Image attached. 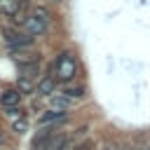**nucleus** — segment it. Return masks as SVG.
I'll list each match as a JSON object with an SVG mask.
<instances>
[{
  "mask_svg": "<svg viewBox=\"0 0 150 150\" xmlns=\"http://www.w3.org/2000/svg\"><path fill=\"white\" fill-rule=\"evenodd\" d=\"M52 73H54L56 82H70V80H75V75H77V59L70 52H61L54 59Z\"/></svg>",
  "mask_w": 150,
  "mask_h": 150,
  "instance_id": "1",
  "label": "nucleus"
},
{
  "mask_svg": "<svg viewBox=\"0 0 150 150\" xmlns=\"http://www.w3.org/2000/svg\"><path fill=\"white\" fill-rule=\"evenodd\" d=\"M2 38H5V45H7L12 52L28 49V47L33 45V35H28L23 28H14V26H5V28H2Z\"/></svg>",
  "mask_w": 150,
  "mask_h": 150,
  "instance_id": "2",
  "label": "nucleus"
},
{
  "mask_svg": "<svg viewBox=\"0 0 150 150\" xmlns=\"http://www.w3.org/2000/svg\"><path fill=\"white\" fill-rule=\"evenodd\" d=\"M26 9H28V2H26V0H0V14H2L5 19L16 21V23L28 16Z\"/></svg>",
  "mask_w": 150,
  "mask_h": 150,
  "instance_id": "3",
  "label": "nucleus"
},
{
  "mask_svg": "<svg viewBox=\"0 0 150 150\" xmlns=\"http://www.w3.org/2000/svg\"><path fill=\"white\" fill-rule=\"evenodd\" d=\"M21 28L28 33V35H33V38H40V35H45L47 33V28H49V23L45 21V19H40V16H35L33 12L21 21Z\"/></svg>",
  "mask_w": 150,
  "mask_h": 150,
  "instance_id": "4",
  "label": "nucleus"
},
{
  "mask_svg": "<svg viewBox=\"0 0 150 150\" xmlns=\"http://www.w3.org/2000/svg\"><path fill=\"white\" fill-rule=\"evenodd\" d=\"M54 87H56V77H54V75H45V77L35 84V94H40V96H52V94H54Z\"/></svg>",
  "mask_w": 150,
  "mask_h": 150,
  "instance_id": "5",
  "label": "nucleus"
},
{
  "mask_svg": "<svg viewBox=\"0 0 150 150\" xmlns=\"http://www.w3.org/2000/svg\"><path fill=\"white\" fill-rule=\"evenodd\" d=\"M0 103L5 108H12V105H19L21 103V89H5L0 94Z\"/></svg>",
  "mask_w": 150,
  "mask_h": 150,
  "instance_id": "6",
  "label": "nucleus"
},
{
  "mask_svg": "<svg viewBox=\"0 0 150 150\" xmlns=\"http://www.w3.org/2000/svg\"><path fill=\"white\" fill-rule=\"evenodd\" d=\"M63 120H66V110H56V108H52L38 117L40 124H52V122H63Z\"/></svg>",
  "mask_w": 150,
  "mask_h": 150,
  "instance_id": "7",
  "label": "nucleus"
},
{
  "mask_svg": "<svg viewBox=\"0 0 150 150\" xmlns=\"http://www.w3.org/2000/svg\"><path fill=\"white\" fill-rule=\"evenodd\" d=\"M49 103H52V108H56V110H68V108H73V98L66 96V94H52V96H49Z\"/></svg>",
  "mask_w": 150,
  "mask_h": 150,
  "instance_id": "8",
  "label": "nucleus"
},
{
  "mask_svg": "<svg viewBox=\"0 0 150 150\" xmlns=\"http://www.w3.org/2000/svg\"><path fill=\"white\" fill-rule=\"evenodd\" d=\"M61 94H66V96H70V98L75 101V98H82V96H84V87H82V84H66Z\"/></svg>",
  "mask_w": 150,
  "mask_h": 150,
  "instance_id": "9",
  "label": "nucleus"
},
{
  "mask_svg": "<svg viewBox=\"0 0 150 150\" xmlns=\"http://www.w3.org/2000/svg\"><path fill=\"white\" fill-rule=\"evenodd\" d=\"M30 12H33V14H35V16H40V19H45V21H47V23H49V21H52V12H49V9H47V7H42V5H38V7H33V9H30Z\"/></svg>",
  "mask_w": 150,
  "mask_h": 150,
  "instance_id": "10",
  "label": "nucleus"
},
{
  "mask_svg": "<svg viewBox=\"0 0 150 150\" xmlns=\"http://www.w3.org/2000/svg\"><path fill=\"white\" fill-rule=\"evenodd\" d=\"M5 115H7L9 120H21V117H23V112H21V108H19V105H12V108H5Z\"/></svg>",
  "mask_w": 150,
  "mask_h": 150,
  "instance_id": "11",
  "label": "nucleus"
},
{
  "mask_svg": "<svg viewBox=\"0 0 150 150\" xmlns=\"http://www.w3.org/2000/svg\"><path fill=\"white\" fill-rule=\"evenodd\" d=\"M12 129H14L16 134H23V131L28 129V122H26V117H21V120H14V122H12Z\"/></svg>",
  "mask_w": 150,
  "mask_h": 150,
  "instance_id": "12",
  "label": "nucleus"
},
{
  "mask_svg": "<svg viewBox=\"0 0 150 150\" xmlns=\"http://www.w3.org/2000/svg\"><path fill=\"white\" fill-rule=\"evenodd\" d=\"M16 89H21V91H30V89H35V87H33V82H30L28 77H21V82H19Z\"/></svg>",
  "mask_w": 150,
  "mask_h": 150,
  "instance_id": "13",
  "label": "nucleus"
},
{
  "mask_svg": "<svg viewBox=\"0 0 150 150\" xmlns=\"http://www.w3.org/2000/svg\"><path fill=\"white\" fill-rule=\"evenodd\" d=\"M59 150H75V143H73V141H68V138H66V143H63V145H61V148H59Z\"/></svg>",
  "mask_w": 150,
  "mask_h": 150,
  "instance_id": "14",
  "label": "nucleus"
},
{
  "mask_svg": "<svg viewBox=\"0 0 150 150\" xmlns=\"http://www.w3.org/2000/svg\"><path fill=\"white\" fill-rule=\"evenodd\" d=\"M2 141H5V136H2V131H0V145H2Z\"/></svg>",
  "mask_w": 150,
  "mask_h": 150,
  "instance_id": "15",
  "label": "nucleus"
},
{
  "mask_svg": "<svg viewBox=\"0 0 150 150\" xmlns=\"http://www.w3.org/2000/svg\"><path fill=\"white\" fill-rule=\"evenodd\" d=\"M52 2H61V0H52Z\"/></svg>",
  "mask_w": 150,
  "mask_h": 150,
  "instance_id": "16",
  "label": "nucleus"
},
{
  "mask_svg": "<svg viewBox=\"0 0 150 150\" xmlns=\"http://www.w3.org/2000/svg\"><path fill=\"white\" fill-rule=\"evenodd\" d=\"M148 150H150V148H148Z\"/></svg>",
  "mask_w": 150,
  "mask_h": 150,
  "instance_id": "17",
  "label": "nucleus"
}]
</instances>
